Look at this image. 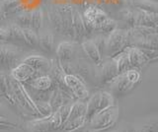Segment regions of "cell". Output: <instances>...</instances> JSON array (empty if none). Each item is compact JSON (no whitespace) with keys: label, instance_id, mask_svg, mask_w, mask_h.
Wrapping results in <instances>:
<instances>
[{"label":"cell","instance_id":"1","mask_svg":"<svg viewBox=\"0 0 158 132\" xmlns=\"http://www.w3.org/2000/svg\"><path fill=\"white\" fill-rule=\"evenodd\" d=\"M115 105V100L111 93L99 91L93 94L86 102L85 124H88L99 112Z\"/></svg>","mask_w":158,"mask_h":132},{"label":"cell","instance_id":"2","mask_svg":"<svg viewBox=\"0 0 158 132\" xmlns=\"http://www.w3.org/2000/svg\"><path fill=\"white\" fill-rule=\"evenodd\" d=\"M128 47V41L126 31L116 28L112 31L106 40V52L108 58H114Z\"/></svg>","mask_w":158,"mask_h":132},{"label":"cell","instance_id":"3","mask_svg":"<svg viewBox=\"0 0 158 132\" xmlns=\"http://www.w3.org/2000/svg\"><path fill=\"white\" fill-rule=\"evenodd\" d=\"M86 115V102L77 101L71 105L70 112L60 128L64 131L72 132L80 128L85 124Z\"/></svg>","mask_w":158,"mask_h":132},{"label":"cell","instance_id":"4","mask_svg":"<svg viewBox=\"0 0 158 132\" xmlns=\"http://www.w3.org/2000/svg\"><path fill=\"white\" fill-rule=\"evenodd\" d=\"M118 114H120V110L116 105H114L96 114L88 123V125L95 131L108 129L109 127L113 126L116 123Z\"/></svg>","mask_w":158,"mask_h":132},{"label":"cell","instance_id":"5","mask_svg":"<svg viewBox=\"0 0 158 132\" xmlns=\"http://www.w3.org/2000/svg\"><path fill=\"white\" fill-rule=\"evenodd\" d=\"M82 16L89 35L93 32L101 33L103 26L109 20L107 14L101 8L96 6L88 7Z\"/></svg>","mask_w":158,"mask_h":132},{"label":"cell","instance_id":"6","mask_svg":"<svg viewBox=\"0 0 158 132\" xmlns=\"http://www.w3.org/2000/svg\"><path fill=\"white\" fill-rule=\"evenodd\" d=\"M21 52L17 46L0 43V70L13 69L18 65Z\"/></svg>","mask_w":158,"mask_h":132},{"label":"cell","instance_id":"7","mask_svg":"<svg viewBox=\"0 0 158 132\" xmlns=\"http://www.w3.org/2000/svg\"><path fill=\"white\" fill-rule=\"evenodd\" d=\"M64 83L69 88V90L72 92V94L76 99L83 100L86 99L89 95L87 87L81 77L72 75V74H65L64 76Z\"/></svg>","mask_w":158,"mask_h":132},{"label":"cell","instance_id":"8","mask_svg":"<svg viewBox=\"0 0 158 132\" xmlns=\"http://www.w3.org/2000/svg\"><path fill=\"white\" fill-rule=\"evenodd\" d=\"M109 88L113 95H123L135 88L136 84L130 80L126 72L118 74L115 79L109 83Z\"/></svg>","mask_w":158,"mask_h":132},{"label":"cell","instance_id":"9","mask_svg":"<svg viewBox=\"0 0 158 132\" xmlns=\"http://www.w3.org/2000/svg\"><path fill=\"white\" fill-rule=\"evenodd\" d=\"M42 75L44 74L34 70L32 67L25 64L24 62L19 63L17 66H15L12 69V73H11V76L15 80L20 83H24V84L29 81H31L34 78L42 76Z\"/></svg>","mask_w":158,"mask_h":132},{"label":"cell","instance_id":"10","mask_svg":"<svg viewBox=\"0 0 158 132\" xmlns=\"http://www.w3.org/2000/svg\"><path fill=\"white\" fill-rule=\"evenodd\" d=\"M71 24H72V38L74 41H81L87 37L89 34L86 29L85 23L83 20L82 14L76 9L71 13Z\"/></svg>","mask_w":158,"mask_h":132},{"label":"cell","instance_id":"11","mask_svg":"<svg viewBox=\"0 0 158 132\" xmlns=\"http://www.w3.org/2000/svg\"><path fill=\"white\" fill-rule=\"evenodd\" d=\"M100 74H99V80L103 85H108L111 81L120 74L117 66V63L114 58H109L106 62H103L100 66Z\"/></svg>","mask_w":158,"mask_h":132},{"label":"cell","instance_id":"12","mask_svg":"<svg viewBox=\"0 0 158 132\" xmlns=\"http://www.w3.org/2000/svg\"><path fill=\"white\" fill-rule=\"evenodd\" d=\"M23 62L44 75L48 74L52 65L51 60L41 55H30L25 58Z\"/></svg>","mask_w":158,"mask_h":132},{"label":"cell","instance_id":"13","mask_svg":"<svg viewBox=\"0 0 158 132\" xmlns=\"http://www.w3.org/2000/svg\"><path fill=\"white\" fill-rule=\"evenodd\" d=\"M127 51L128 61H130V65L131 69H135L139 71V69L143 68L149 62V60L143 54L142 51L136 47L128 46L127 47Z\"/></svg>","mask_w":158,"mask_h":132},{"label":"cell","instance_id":"14","mask_svg":"<svg viewBox=\"0 0 158 132\" xmlns=\"http://www.w3.org/2000/svg\"><path fill=\"white\" fill-rule=\"evenodd\" d=\"M57 60L60 62H69L76 58V47L74 42H63L56 48Z\"/></svg>","mask_w":158,"mask_h":132},{"label":"cell","instance_id":"15","mask_svg":"<svg viewBox=\"0 0 158 132\" xmlns=\"http://www.w3.org/2000/svg\"><path fill=\"white\" fill-rule=\"evenodd\" d=\"M81 47L85 55L90 59L97 67H100L103 64V56L101 55L100 51L98 50L95 43L91 40H86L82 42Z\"/></svg>","mask_w":158,"mask_h":132},{"label":"cell","instance_id":"16","mask_svg":"<svg viewBox=\"0 0 158 132\" xmlns=\"http://www.w3.org/2000/svg\"><path fill=\"white\" fill-rule=\"evenodd\" d=\"M135 26L157 29V14L135 9Z\"/></svg>","mask_w":158,"mask_h":132},{"label":"cell","instance_id":"17","mask_svg":"<svg viewBox=\"0 0 158 132\" xmlns=\"http://www.w3.org/2000/svg\"><path fill=\"white\" fill-rule=\"evenodd\" d=\"M72 101L70 97H68L65 93L62 92L61 90H59L58 88L54 87V89H52L51 96L48 99V104L51 106L52 111L58 110L61 106L69 104Z\"/></svg>","mask_w":158,"mask_h":132},{"label":"cell","instance_id":"18","mask_svg":"<svg viewBox=\"0 0 158 132\" xmlns=\"http://www.w3.org/2000/svg\"><path fill=\"white\" fill-rule=\"evenodd\" d=\"M25 84H27L29 87H31L32 89L38 92H47L49 90H52L53 86V83L48 75H42L36 77L31 81L25 83Z\"/></svg>","mask_w":158,"mask_h":132},{"label":"cell","instance_id":"19","mask_svg":"<svg viewBox=\"0 0 158 132\" xmlns=\"http://www.w3.org/2000/svg\"><path fill=\"white\" fill-rule=\"evenodd\" d=\"M130 7L148 13L157 14L158 4L152 0H130Z\"/></svg>","mask_w":158,"mask_h":132},{"label":"cell","instance_id":"20","mask_svg":"<svg viewBox=\"0 0 158 132\" xmlns=\"http://www.w3.org/2000/svg\"><path fill=\"white\" fill-rule=\"evenodd\" d=\"M42 50L46 52H51L54 46V36L52 32L44 31L39 35V46Z\"/></svg>","mask_w":158,"mask_h":132},{"label":"cell","instance_id":"21","mask_svg":"<svg viewBox=\"0 0 158 132\" xmlns=\"http://www.w3.org/2000/svg\"><path fill=\"white\" fill-rule=\"evenodd\" d=\"M48 117H42L30 121L27 124L28 130L30 132H51L52 129L48 124Z\"/></svg>","mask_w":158,"mask_h":132},{"label":"cell","instance_id":"22","mask_svg":"<svg viewBox=\"0 0 158 132\" xmlns=\"http://www.w3.org/2000/svg\"><path fill=\"white\" fill-rule=\"evenodd\" d=\"M48 21L51 23L53 30L58 34L62 33V24H63V16L56 11L54 8H48Z\"/></svg>","mask_w":158,"mask_h":132},{"label":"cell","instance_id":"23","mask_svg":"<svg viewBox=\"0 0 158 132\" xmlns=\"http://www.w3.org/2000/svg\"><path fill=\"white\" fill-rule=\"evenodd\" d=\"M8 34H9V40L10 42H16L19 43H25L23 29L18 26L17 24H11L6 27Z\"/></svg>","mask_w":158,"mask_h":132},{"label":"cell","instance_id":"24","mask_svg":"<svg viewBox=\"0 0 158 132\" xmlns=\"http://www.w3.org/2000/svg\"><path fill=\"white\" fill-rule=\"evenodd\" d=\"M0 6L7 14H15L22 11L21 0H1Z\"/></svg>","mask_w":158,"mask_h":132},{"label":"cell","instance_id":"25","mask_svg":"<svg viewBox=\"0 0 158 132\" xmlns=\"http://www.w3.org/2000/svg\"><path fill=\"white\" fill-rule=\"evenodd\" d=\"M116 63H117V66H118V72L123 73L127 70H131V65H130V61H128V55H127V50H123L122 53H120L118 55H117L116 57H114Z\"/></svg>","mask_w":158,"mask_h":132},{"label":"cell","instance_id":"26","mask_svg":"<svg viewBox=\"0 0 158 132\" xmlns=\"http://www.w3.org/2000/svg\"><path fill=\"white\" fill-rule=\"evenodd\" d=\"M25 45L30 47H37L39 46V34L33 29H23Z\"/></svg>","mask_w":158,"mask_h":132},{"label":"cell","instance_id":"27","mask_svg":"<svg viewBox=\"0 0 158 132\" xmlns=\"http://www.w3.org/2000/svg\"><path fill=\"white\" fill-rule=\"evenodd\" d=\"M44 14L42 9H36L31 12V29L39 32L43 28Z\"/></svg>","mask_w":158,"mask_h":132},{"label":"cell","instance_id":"28","mask_svg":"<svg viewBox=\"0 0 158 132\" xmlns=\"http://www.w3.org/2000/svg\"><path fill=\"white\" fill-rule=\"evenodd\" d=\"M120 18L126 23L128 28L135 27V9L131 7H125L120 11Z\"/></svg>","mask_w":158,"mask_h":132},{"label":"cell","instance_id":"29","mask_svg":"<svg viewBox=\"0 0 158 132\" xmlns=\"http://www.w3.org/2000/svg\"><path fill=\"white\" fill-rule=\"evenodd\" d=\"M15 21L22 29H31V12H22L18 14Z\"/></svg>","mask_w":158,"mask_h":132},{"label":"cell","instance_id":"30","mask_svg":"<svg viewBox=\"0 0 158 132\" xmlns=\"http://www.w3.org/2000/svg\"><path fill=\"white\" fill-rule=\"evenodd\" d=\"M106 40H107V38H105L102 34H100V35H98L93 41V42L95 43V46H97L98 50L100 51L102 56L105 55V52H106Z\"/></svg>","mask_w":158,"mask_h":132},{"label":"cell","instance_id":"31","mask_svg":"<svg viewBox=\"0 0 158 132\" xmlns=\"http://www.w3.org/2000/svg\"><path fill=\"white\" fill-rule=\"evenodd\" d=\"M11 92L10 89V81L9 77L4 74H0V93L2 95H7Z\"/></svg>","mask_w":158,"mask_h":132},{"label":"cell","instance_id":"32","mask_svg":"<svg viewBox=\"0 0 158 132\" xmlns=\"http://www.w3.org/2000/svg\"><path fill=\"white\" fill-rule=\"evenodd\" d=\"M10 42L7 29L0 28V42Z\"/></svg>","mask_w":158,"mask_h":132},{"label":"cell","instance_id":"33","mask_svg":"<svg viewBox=\"0 0 158 132\" xmlns=\"http://www.w3.org/2000/svg\"><path fill=\"white\" fill-rule=\"evenodd\" d=\"M8 126V125H11V126H15V124H13L12 122H10L8 120H6L4 117L0 116V126Z\"/></svg>","mask_w":158,"mask_h":132},{"label":"cell","instance_id":"34","mask_svg":"<svg viewBox=\"0 0 158 132\" xmlns=\"http://www.w3.org/2000/svg\"><path fill=\"white\" fill-rule=\"evenodd\" d=\"M8 16V14L5 12L4 9L0 6V20H4V19H6Z\"/></svg>","mask_w":158,"mask_h":132},{"label":"cell","instance_id":"35","mask_svg":"<svg viewBox=\"0 0 158 132\" xmlns=\"http://www.w3.org/2000/svg\"><path fill=\"white\" fill-rule=\"evenodd\" d=\"M0 43H3V42H0Z\"/></svg>","mask_w":158,"mask_h":132}]
</instances>
